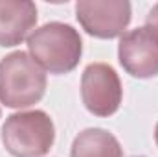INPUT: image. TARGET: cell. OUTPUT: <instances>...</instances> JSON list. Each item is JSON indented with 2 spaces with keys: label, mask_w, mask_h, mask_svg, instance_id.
<instances>
[{
  "label": "cell",
  "mask_w": 158,
  "mask_h": 157,
  "mask_svg": "<svg viewBox=\"0 0 158 157\" xmlns=\"http://www.w3.org/2000/svg\"><path fill=\"white\" fill-rule=\"evenodd\" d=\"M76 17L83 30L98 39H114L131 22V2L127 0H79Z\"/></svg>",
  "instance_id": "5"
},
{
  "label": "cell",
  "mask_w": 158,
  "mask_h": 157,
  "mask_svg": "<svg viewBox=\"0 0 158 157\" xmlns=\"http://www.w3.org/2000/svg\"><path fill=\"white\" fill-rule=\"evenodd\" d=\"M155 39L158 41V4H155L151 7V11L145 17V26H143Z\"/></svg>",
  "instance_id": "9"
},
{
  "label": "cell",
  "mask_w": 158,
  "mask_h": 157,
  "mask_svg": "<svg viewBox=\"0 0 158 157\" xmlns=\"http://www.w3.org/2000/svg\"><path fill=\"white\" fill-rule=\"evenodd\" d=\"M155 141H156V146H158V124H156V128H155Z\"/></svg>",
  "instance_id": "10"
},
{
  "label": "cell",
  "mask_w": 158,
  "mask_h": 157,
  "mask_svg": "<svg viewBox=\"0 0 158 157\" xmlns=\"http://www.w3.org/2000/svg\"><path fill=\"white\" fill-rule=\"evenodd\" d=\"M46 92V74L26 52L17 50L0 59V102L13 109L30 107Z\"/></svg>",
  "instance_id": "2"
},
{
  "label": "cell",
  "mask_w": 158,
  "mask_h": 157,
  "mask_svg": "<svg viewBox=\"0 0 158 157\" xmlns=\"http://www.w3.org/2000/svg\"><path fill=\"white\" fill-rule=\"evenodd\" d=\"M70 157H121V146L107 129L88 128L74 139Z\"/></svg>",
  "instance_id": "8"
},
{
  "label": "cell",
  "mask_w": 158,
  "mask_h": 157,
  "mask_svg": "<svg viewBox=\"0 0 158 157\" xmlns=\"http://www.w3.org/2000/svg\"><path fill=\"white\" fill-rule=\"evenodd\" d=\"M0 117H2V111H0Z\"/></svg>",
  "instance_id": "12"
},
{
  "label": "cell",
  "mask_w": 158,
  "mask_h": 157,
  "mask_svg": "<svg viewBox=\"0 0 158 157\" xmlns=\"http://www.w3.org/2000/svg\"><path fill=\"white\" fill-rule=\"evenodd\" d=\"M0 137L13 157H42L53 146L55 128L44 111H20L6 118Z\"/></svg>",
  "instance_id": "3"
},
{
  "label": "cell",
  "mask_w": 158,
  "mask_h": 157,
  "mask_svg": "<svg viewBox=\"0 0 158 157\" xmlns=\"http://www.w3.org/2000/svg\"><path fill=\"white\" fill-rule=\"evenodd\" d=\"M118 59L132 78H155L158 76V41L145 28L131 30L119 39Z\"/></svg>",
  "instance_id": "6"
},
{
  "label": "cell",
  "mask_w": 158,
  "mask_h": 157,
  "mask_svg": "<svg viewBox=\"0 0 158 157\" xmlns=\"http://www.w3.org/2000/svg\"><path fill=\"white\" fill-rule=\"evenodd\" d=\"M134 157H143V155H134Z\"/></svg>",
  "instance_id": "11"
},
{
  "label": "cell",
  "mask_w": 158,
  "mask_h": 157,
  "mask_svg": "<svg viewBox=\"0 0 158 157\" xmlns=\"http://www.w3.org/2000/svg\"><path fill=\"white\" fill-rule=\"evenodd\" d=\"M31 57L50 74H66L77 67L83 54L79 32L64 22H48L28 37Z\"/></svg>",
  "instance_id": "1"
},
{
  "label": "cell",
  "mask_w": 158,
  "mask_h": 157,
  "mask_svg": "<svg viewBox=\"0 0 158 157\" xmlns=\"http://www.w3.org/2000/svg\"><path fill=\"white\" fill-rule=\"evenodd\" d=\"M123 96L116 70L107 63H90L81 76V98L96 117H110L119 109Z\"/></svg>",
  "instance_id": "4"
},
{
  "label": "cell",
  "mask_w": 158,
  "mask_h": 157,
  "mask_svg": "<svg viewBox=\"0 0 158 157\" xmlns=\"http://www.w3.org/2000/svg\"><path fill=\"white\" fill-rule=\"evenodd\" d=\"M37 24L31 0H0V46H17Z\"/></svg>",
  "instance_id": "7"
}]
</instances>
